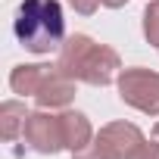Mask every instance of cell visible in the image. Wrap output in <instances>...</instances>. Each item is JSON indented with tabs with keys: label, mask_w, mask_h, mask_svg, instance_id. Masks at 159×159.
I'll return each instance as SVG.
<instances>
[{
	"label": "cell",
	"mask_w": 159,
	"mask_h": 159,
	"mask_svg": "<svg viewBox=\"0 0 159 159\" xmlns=\"http://www.w3.org/2000/svg\"><path fill=\"white\" fill-rule=\"evenodd\" d=\"M56 66L75 78V81H84V84H94V88H106L119 78V53L106 44H97L94 38L88 34H72L62 41L59 47V59Z\"/></svg>",
	"instance_id": "1"
},
{
	"label": "cell",
	"mask_w": 159,
	"mask_h": 159,
	"mask_svg": "<svg viewBox=\"0 0 159 159\" xmlns=\"http://www.w3.org/2000/svg\"><path fill=\"white\" fill-rule=\"evenodd\" d=\"M13 34L31 53L59 50L66 41V19L59 0H22L13 19Z\"/></svg>",
	"instance_id": "2"
},
{
	"label": "cell",
	"mask_w": 159,
	"mask_h": 159,
	"mask_svg": "<svg viewBox=\"0 0 159 159\" xmlns=\"http://www.w3.org/2000/svg\"><path fill=\"white\" fill-rule=\"evenodd\" d=\"M10 88L22 97H34L41 109L69 106L75 100V78H69L59 66H16Z\"/></svg>",
	"instance_id": "3"
},
{
	"label": "cell",
	"mask_w": 159,
	"mask_h": 159,
	"mask_svg": "<svg viewBox=\"0 0 159 159\" xmlns=\"http://www.w3.org/2000/svg\"><path fill=\"white\" fill-rule=\"evenodd\" d=\"M116 88L125 106L143 116H159V72H150L143 66L122 69L116 78Z\"/></svg>",
	"instance_id": "4"
},
{
	"label": "cell",
	"mask_w": 159,
	"mask_h": 159,
	"mask_svg": "<svg viewBox=\"0 0 159 159\" xmlns=\"http://www.w3.org/2000/svg\"><path fill=\"white\" fill-rule=\"evenodd\" d=\"M22 137H25V143H28L34 153H41V156H53V153L66 150L62 122H59V116H53V112H47V109L28 112L25 128H22Z\"/></svg>",
	"instance_id": "5"
},
{
	"label": "cell",
	"mask_w": 159,
	"mask_h": 159,
	"mask_svg": "<svg viewBox=\"0 0 159 159\" xmlns=\"http://www.w3.org/2000/svg\"><path fill=\"white\" fill-rule=\"evenodd\" d=\"M143 143V134L131 122H109L94 134V150H100L106 159H131L134 150Z\"/></svg>",
	"instance_id": "6"
},
{
	"label": "cell",
	"mask_w": 159,
	"mask_h": 159,
	"mask_svg": "<svg viewBox=\"0 0 159 159\" xmlns=\"http://www.w3.org/2000/svg\"><path fill=\"white\" fill-rule=\"evenodd\" d=\"M59 122H62V140H66V150H72V153L88 150V143L94 140V128H91V122H88L84 112L66 109V112H59Z\"/></svg>",
	"instance_id": "7"
},
{
	"label": "cell",
	"mask_w": 159,
	"mask_h": 159,
	"mask_svg": "<svg viewBox=\"0 0 159 159\" xmlns=\"http://www.w3.org/2000/svg\"><path fill=\"white\" fill-rule=\"evenodd\" d=\"M25 119H28V109L22 100H7L0 106V125H3V140H16L19 131L25 128Z\"/></svg>",
	"instance_id": "8"
},
{
	"label": "cell",
	"mask_w": 159,
	"mask_h": 159,
	"mask_svg": "<svg viewBox=\"0 0 159 159\" xmlns=\"http://www.w3.org/2000/svg\"><path fill=\"white\" fill-rule=\"evenodd\" d=\"M143 38L159 50V0H150V7L143 10Z\"/></svg>",
	"instance_id": "9"
},
{
	"label": "cell",
	"mask_w": 159,
	"mask_h": 159,
	"mask_svg": "<svg viewBox=\"0 0 159 159\" xmlns=\"http://www.w3.org/2000/svg\"><path fill=\"white\" fill-rule=\"evenodd\" d=\"M131 159H159V140H153V143H140L137 150H134V156Z\"/></svg>",
	"instance_id": "10"
},
{
	"label": "cell",
	"mask_w": 159,
	"mask_h": 159,
	"mask_svg": "<svg viewBox=\"0 0 159 159\" xmlns=\"http://www.w3.org/2000/svg\"><path fill=\"white\" fill-rule=\"evenodd\" d=\"M69 7L75 13H81V16H91L97 7H100V0H69Z\"/></svg>",
	"instance_id": "11"
},
{
	"label": "cell",
	"mask_w": 159,
	"mask_h": 159,
	"mask_svg": "<svg viewBox=\"0 0 159 159\" xmlns=\"http://www.w3.org/2000/svg\"><path fill=\"white\" fill-rule=\"evenodd\" d=\"M72 159H106V156H103L100 150L91 147V150H78V153H72Z\"/></svg>",
	"instance_id": "12"
},
{
	"label": "cell",
	"mask_w": 159,
	"mask_h": 159,
	"mask_svg": "<svg viewBox=\"0 0 159 159\" xmlns=\"http://www.w3.org/2000/svg\"><path fill=\"white\" fill-rule=\"evenodd\" d=\"M103 7H109V10H119V7H125V0H100Z\"/></svg>",
	"instance_id": "13"
},
{
	"label": "cell",
	"mask_w": 159,
	"mask_h": 159,
	"mask_svg": "<svg viewBox=\"0 0 159 159\" xmlns=\"http://www.w3.org/2000/svg\"><path fill=\"white\" fill-rule=\"evenodd\" d=\"M153 137H156V140H159V122H156V128H153Z\"/></svg>",
	"instance_id": "14"
}]
</instances>
